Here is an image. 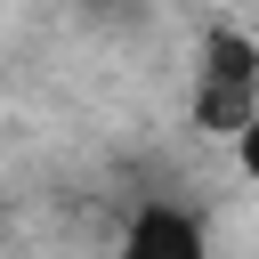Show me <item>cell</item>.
<instances>
[{"label": "cell", "instance_id": "obj_1", "mask_svg": "<svg viewBox=\"0 0 259 259\" xmlns=\"http://www.w3.org/2000/svg\"><path fill=\"white\" fill-rule=\"evenodd\" d=\"M186 113L202 138H235L259 121V40L243 24H210L194 40V89H186Z\"/></svg>", "mask_w": 259, "mask_h": 259}, {"label": "cell", "instance_id": "obj_2", "mask_svg": "<svg viewBox=\"0 0 259 259\" xmlns=\"http://www.w3.org/2000/svg\"><path fill=\"white\" fill-rule=\"evenodd\" d=\"M113 259H210V219L186 210V202H138L130 227H121V251Z\"/></svg>", "mask_w": 259, "mask_h": 259}, {"label": "cell", "instance_id": "obj_3", "mask_svg": "<svg viewBox=\"0 0 259 259\" xmlns=\"http://www.w3.org/2000/svg\"><path fill=\"white\" fill-rule=\"evenodd\" d=\"M227 146H235V170H243V178H259V121H251V130H235Z\"/></svg>", "mask_w": 259, "mask_h": 259}]
</instances>
